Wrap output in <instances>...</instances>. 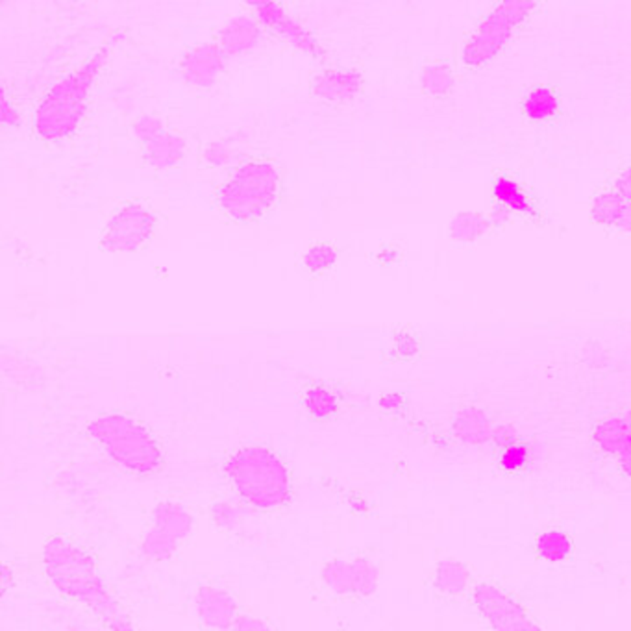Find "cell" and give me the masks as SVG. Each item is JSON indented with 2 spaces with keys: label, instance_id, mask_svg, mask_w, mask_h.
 <instances>
[{
  "label": "cell",
  "instance_id": "obj_1",
  "mask_svg": "<svg viewBox=\"0 0 631 631\" xmlns=\"http://www.w3.org/2000/svg\"><path fill=\"white\" fill-rule=\"evenodd\" d=\"M281 177L274 163L250 159L232 170L215 193L217 209L232 222L252 224L261 220L278 202Z\"/></svg>",
  "mask_w": 631,
  "mask_h": 631
},
{
  "label": "cell",
  "instance_id": "obj_2",
  "mask_svg": "<svg viewBox=\"0 0 631 631\" xmlns=\"http://www.w3.org/2000/svg\"><path fill=\"white\" fill-rule=\"evenodd\" d=\"M106 52H95L75 73L56 84L39 102L34 132L43 141H57L71 136L80 125L87 106L91 86L104 66Z\"/></svg>",
  "mask_w": 631,
  "mask_h": 631
},
{
  "label": "cell",
  "instance_id": "obj_3",
  "mask_svg": "<svg viewBox=\"0 0 631 631\" xmlns=\"http://www.w3.org/2000/svg\"><path fill=\"white\" fill-rule=\"evenodd\" d=\"M45 570L54 585L76 602H84L109 620L115 604L104 591L87 552L64 535H54L43 548Z\"/></svg>",
  "mask_w": 631,
  "mask_h": 631
},
{
  "label": "cell",
  "instance_id": "obj_4",
  "mask_svg": "<svg viewBox=\"0 0 631 631\" xmlns=\"http://www.w3.org/2000/svg\"><path fill=\"white\" fill-rule=\"evenodd\" d=\"M228 476L238 493L260 509H274L291 494V480L281 459L265 446H243L228 459Z\"/></svg>",
  "mask_w": 631,
  "mask_h": 631
},
{
  "label": "cell",
  "instance_id": "obj_5",
  "mask_svg": "<svg viewBox=\"0 0 631 631\" xmlns=\"http://www.w3.org/2000/svg\"><path fill=\"white\" fill-rule=\"evenodd\" d=\"M89 435L123 467L148 474L163 465V455L154 435L136 419L107 413L95 419Z\"/></svg>",
  "mask_w": 631,
  "mask_h": 631
},
{
  "label": "cell",
  "instance_id": "obj_6",
  "mask_svg": "<svg viewBox=\"0 0 631 631\" xmlns=\"http://www.w3.org/2000/svg\"><path fill=\"white\" fill-rule=\"evenodd\" d=\"M534 6V3H524V0H507L498 5L465 41V67L473 71L487 67L513 37L514 28L528 19Z\"/></svg>",
  "mask_w": 631,
  "mask_h": 631
},
{
  "label": "cell",
  "instance_id": "obj_7",
  "mask_svg": "<svg viewBox=\"0 0 631 631\" xmlns=\"http://www.w3.org/2000/svg\"><path fill=\"white\" fill-rule=\"evenodd\" d=\"M158 217L143 200H128L113 211L100 236L104 252H134L154 236Z\"/></svg>",
  "mask_w": 631,
  "mask_h": 631
},
{
  "label": "cell",
  "instance_id": "obj_8",
  "mask_svg": "<svg viewBox=\"0 0 631 631\" xmlns=\"http://www.w3.org/2000/svg\"><path fill=\"white\" fill-rule=\"evenodd\" d=\"M193 528L191 514L177 504H159L154 513V526L145 539L143 552L150 559L172 555Z\"/></svg>",
  "mask_w": 631,
  "mask_h": 631
},
{
  "label": "cell",
  "instance_id": "obj_9",
  "mask_svg": "<svg viewBox=\"0 0 631 631\" xmlns=\"http://www.w3.org/2000/svg\"><path fill=\"white\" fill-rule=\"evenodd\" d=\"M474 606L493 629L523 631L539 629L528 613L509 595L493 584H478L474 589Z\"/></svg>",
  "mask_w": 631,
  "mask_h": 631
},
{
  "label": "cell",
  "instance_id": "obj_10",
  "mask_svg": "<svg viewBox=\"0 0 631 631\" xmlns=\"http://www.w3.org/2000/svg\"><path fill=\"white\" fill-rule=\"evenodd\" d=\"M324 580L341 596L365 598L378 585V570L367 559L333 561L324 570Z\"/></svg>",
  "mask_w": 631,
  "mask_h": 631
},
{
  "label": "cell",
  "instance_id": "obj_11",
  "mask_svg": "<svg viewBox=\"0 0 631 631\" xmlns=\"http://www.w3.org/2000/svg\"><path fill=\"white\" fill-rule=\"evenodd\" d=\"M136 134L141 141V150L150 167L156 170L168 168L184 156V141L161 127L152 117H143L136 123Z\"/></svg>",
  "mask_w": 631,
  "mask_h": 631
},
{
  "label": "cell",
  "instance_id": "obj_12",
  "mask_svg": "<svg viewBox=\"0 0 631 631\" xmlns=\"http://www.w3.org/2000/svg\"><path fill=\"white\" fill-rule=\"evenodd\" d=\"M361 82V76L354 71L328 69L313 78L311 93L328 102H344L360 93Z\"/></svg>",
  "mask_w": 631,
  "mask_h": 631
},
{
  "label": "cell",
  "instance_id": "obj_13",
  "mask_svg": "<svg viewBox=\"0 0 631 631\" xmlns=\"http://www.w3.org/2000/svg\"><path fill=\"white\" fill-rule=\"evenodd\" d=\"M198 613L202 624L215 629H228L238 622V604L226 593L204 587L198 595Z\"/></svg>",
  "mask_w": 631,
  "mask_h": 631
},
{
  "label": "cell",
  "instance_id": "obj_14",
  "mask_svg": "<svg viewBox=\"0 0 631 631\" xmlns=\"http://www.w3.org/2000/svg\"><path fill=\"white\" fill-rule=\"evenodd\" d=\"M222 67V54L219 46L200 45L188 52L182 62L184 78L195 86H209Z\"/></svg>",
  "mask_w": 631,
  "mask_h": 631
},
{
  "label": "cell",
  "instance_id": "obj_15",
  "mask_svg": "<svg viewBox=\"0 0 631 631\" xmlns=\"http://www.w3.org/2000/svg\"><path fill=\"white\" fill-rule=\"evenodd\" d=\"M593 437L602 452L618 457L631 448V412L602 419L595 426Z\"/></svg>",
  "mask_w": 631,
  "mask_h": 631
},
{
  "label": "cell",
  "instance_id": "obj_16",
  "mask_svg": "<svg viewBox=\"0 0 631 631\" xmlns=\"http://www.w3.org/2000/svg\"><path fill=\"white\" fill-rule=\"evenodd\" d=\"M302 406L315 421H328L341 406L339 391L330 383L311 382L302 391Z\"/></svg>",
  "mask_w": 631,
  "mask_h": 631
},
{
  "label": "cell",
  "instance_id": "obj_17",
  "mask_svg": "<svg viewBox=\"0 0 631 631\" xmlns=\"http://www.w3.org/2000/svg\"><path fill=\"white\" fill-rule=\"evenodd\" d=\"M491 193L494 202L505 211H513L519 215H534V202L530 195L523 189L519 182H514L513 178L505 175H498L493 180Z\"/></svg>",
  "mask_w": 631,
  "mask_h": 631
},
{
  "label": "cell",
  "instance_id": "obj_18",
  "mask_svg": "<svg viewBox=\"0 0 631 631\" xmlns=\"http://www.w3.org/2000/svg\"><path fill=\"white\" fill-rule=\"evenodd\" d=\"M258 26L250 19H236L228 23L219 37V50L222 56H238L258 41Z\"/></svg>",
  "mask_w": 631,
  "mask_h": 631
},
{
  "label": "cell",
  "instance_id": "obj_19",
  "mask_svg": "<svg viewBox=\"0 0 631 631\" xmlns=\"http://www.w3.org/2000/svg\"><path fill=\"white\" fill-rule=\"evenodd\" d=\"M491 228L487 217L476 211H462L448 222V238L457 243H474L483 238Z\"/></svg>",
  "mask_w": 631,
  "mask_h": 631
},
{
  "label": "cell",
  "instance_id": "obj_20",
  "mask_svg": "<svg viewBox=\"0 0 631 631\" xmlns=\"http://www.w3.org/2000/svg\"><path fill=\"white\" fill-rule=\"evenodd\" d=\"M561 109L559 97L546 86H537L528 91L523 100V113L532 121H552Z\"/></svg>",
  "mask_w": 631,
  "mask_h": 631
},
{
  "label": "cell",
  "instance_id": "obj_21",
  "mask_svg": "<svg viewBox=\"0 0 631 631\" xmlns=\"http://www.w3.org/2000/svg\"><path fill=\"white\" fill-rule=\"evenodd\" d=\"M471 584L469 568L455 559H444L437 566L435 587L448 596H459Z\"/></svg>",
  "mask_w": 631,
  "mask_h": 631
},
{
  "label": "cell",
  "instance_id": "obj_22",
  "mask_svg": "<svg viewBox=\"0 0 631 631\" xmlns=\"http://www.w3.org/2000/svg\"><path fill=\"white\" fill-rule=\"evenodd\" d=\"M626 200L615 191V189H607L598 193L593 198L591 204V220L598 226H606V228H615L624 208H626Z\"/></svg>",
  "mask_w": 631,
  "mask_h": 631
},
{
  "label": "cell",
  "instance_id": "obj_23",
  "mask_svg": "<svg viewBox=\"0 0 631 631\" xmlns=\"http://www.w3.org/2000/svg\"><path fill=\"white\" fill-rule=\"evenodd\" d=\"M422 89L430 97H446L453 87V73L446 64H432L422 71Z\"/></svg>",
  "mask_w": 631,
  "mask_h": 631
},
{
  "label": "cell",
  "instance_id": "obj_24",
  "mask_svg": "<svg viewBox=\"0 0 631 631\" xmlns=\"http://www.w3.org/2000/svg\"><path fill=\"white\" fill-rule=\"evenodd\" d=\"M535 548L543 559L555 563V561L566 559L572 554V541L566 534L552 530L537 537Z\"/></svg>",
  "mask_w": 631,
  "mask_h": 631
},
{
  "label": "cell",
  "instance_id": "obj_25",
  "mask_svg": "<svg viewBox=\"0 0 631 631\" xmlns=\"http://www.w3.org/2000/svg\"><path fill=\"white\" fill-rule=\"evenodd\" d=\"M498 463L505 473H523L532 463V450L526 443H507L500 452Z\"/></svg>",
  "mask_w": 631,
  "mask_h": 631
},
{
  "label": "cell",
  "instance_id": "obj_26",
  "mask_svg": "<svg viewBox=\"0 0 631 631\" xmlns=\"http://www.w3.org/2000/svg\"><path fill=\"white\" fill-rule=\"evenodd\" d=\"M302 260H304V267L310 272L322 274V272H328L337 261V249L330 241H317L306 250Z\"/></svg>",
  "mask_w": 631,
  "mask_h": 631
},
{
  "label": "cell",
  "instance_id": "obj_27",
  "mask_svg": "<svg viewBox=\"0 0 631 631\" xmlns=\"http://www.w3.org/2000/svg\"><path fill=\"white\" fill-rule=\"evenodd\" d=\"M459 426H463L462 435L467 439H483L487 435V422L480 415L473 417V413H465L463 419H459Z\"/></svg>",
  "mask_w": 631,
  "mask_h": 631
},
{
  "label": "cell",
  "instance_id": "obj_28",
  "mask_svg": "<svg viewBox=\"0 0 631 631\" xmlns=\"http://www.w3.org/2000/svg\"><path fill=\"white\" fill-rule=\"evenodd\" d=\"M615 191L626 200L631 202V165L626 167L615 180Z\"/></svg>",
  "mask_w": 631,
  "mask_h": 631
},
{
  "label": "cell",
  "instance_id": "obj_29",
  "mask_svg": "<svg viewBox=\"0 0 631 631\" xmlns=\"http://www.w3.org/2000/svg\"><path fill=\"white\" fill-rule=\"evenodd\" d=\"M419 342L413 335H402L398 341H396V351L400 352L402 358H412L413 354L419 352Z\"/></svg>",
  "mask_w": 631,
  "mask_h": 631
},
{
  "label": "cell",
  "instance_id": "obj_30",
  "mask_svg": "<svg viewBox=\"0 0 631 631\" xmlns=\"http://www.w3.org/2000/svg\"><path fill=\"white\" fill-rule=\"evenodd\" d=\"M616 229H620V232H631V202L626 204L616 226Z\"/></svg>",
  "mask_w": 631,
  "mask_h": 631
},
{
  "label": "cell",
  "instance_id": "obj_31",
  "mask_svg": "<svg viewBox=\"0 0 631 631\" xmlns=\"http://www.w3.org/2000/svg\"><path fill=\"white\" fill-rule=\"evenodd\" d=\"M398 406H402V396L398 394H387L382 398V408L383 410H396Z\"/></svg>",
  "mask_w": 631,
  "mask_h": 631
},
{
  "label": "cell",
  "instance_id": "obj_32",
  "mask_svg": "<svg viewBox=\"0 0 631 631\" xmlns=\"http://www.w3.org/2000/svg\"><path fill=\"white\" fill-rule=\"evenodd\" d=\"M616 459H618V463H620L622 471L626 473V476L631 478V448L626 450L624 453H620Z\"/></svg>",
  "mask_w": 631,
  "mask_h": 631
}]
</instances>
